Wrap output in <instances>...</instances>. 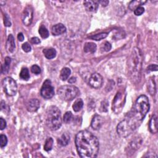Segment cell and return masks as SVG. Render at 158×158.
<instances>
[{
  "label": "cell",
  "instance_id": "1",
  "mask_svg": "<svg viewBox=\"0 0 158 158\" xmlns=\"http://www.w3.org/2000/svg\"><path fill=\"white\" fill-rule=\"evenodd\" d=\"M150 108L148 98L146 95L139 96L131 110L118 124L117 127L118 135L125 138L134 132L142 124L150 110Z\"/></svg>",
  "mask_w": 158,
  "mask_h": 158
},
{
  "label": "cell",
  "instance_id": "2",
  "mask_svg": "<svg viewBox=\"0 0 158 158\" xmlns=\"http://www.w3.org/2000/svg\"><path fill=\"white\" fill-rule=\"evenodd\" d=\"M76 146L80 157L94 158L98 156L99 149L98 139L86 130L79 132L76 135Z\"/></svg>",
  "mask_w": 158,
  "mask_h": 158
},
{
  "label": "cell",
  "instance_id": "3",
  "mask_svg": "<svg viewBox=\"0 0 158 158\" xmlns=\"http://www.w3.org/2000/svg\"><path fill=\"white\" fill-rule=\"evenodd\" d=\"M143 64V54L137 47L133 48L127 62L128 77L135 84L139 82L141 78Z\"/></svg>",
  "mask_w": 158,
  "mask_h": 158
},
{
  "label": "cell",
  "instance_id": "4",
  "mask_svg": "<svg viewBox=\"0 0 158 158\" xmlns=\"http://www.w3.org/2000/svg\"><path fill=\"white\" fill-rule=\"evenodd\" d=\"M61 113L54 106L49 107L46 111V125L51 131H57L62 125Z\"/></svg>",
  "mask_w": 158,
  "mask_h": 158
},
{
  "label": "cell",
  "instance_id": "5",
  "mask_svg": "<svg viewBox=\"0 0 158 158\" xmlns=\"http://www.w3.org/2000/svg\"><path fill=\"white\" fill-rule=\"evenodd\" d=\"M59 97L63 101H69L76 98L79 94V90L74 85H64L58 90Z\"/></svg>",
  "mask_w": 158,
  "mask_h": 158
},
{
  "label": "cell",
  "instance_id": "6",
  "mask_svg": "<svg viewBox=\"0 0 158 158\" xmlns=\"http://www.w3.org/2000/svg\"><path fill=\"white\" fill-rule=\"evenodd\" d=\"M126 93L125 90H119L117 93L113 101L112 109L114 113L119 114L122 112V111L125 106L126 101Z\"/></svg>",
  "mask_w": 158,
  "mask_h": 158
},
{
  "label": "cell",
  "instance_id": "7",
  "mask_svg": "<svg viewBox=\"0 0 158 158\" xmlns=\"http://www.w3.org/2000/svg\"><path fill=\"white\" fill-rule=\"evenodd\" d=\"M2 87L4 91L8 96H15L17 91V85L16 81L11 77H6L3 80Z\"/></svg>",
  "mask_w": 158,
  "mask_h": 158
},
{
  "label": "cell",
  "instance_id": "8",
  "mask_svg": "<svg viewBox=\"0 0 158 158\" xmlns=\"http://www.w3.org/2000/svg\"><path fill=\"white\" fill-rule=\"evenodd\" d=\"M40 94L43 98L47 99H51L54 95V89L49 79L44 82L40 90Z\"/></svg>",
  "mask_w": 158,
  "mask_h": 158
},
{
  "label": "cell",
  "instance_id": "9",
  "mask_svg": "<svg viewBox=\"0 0 158 158\" xmlns=\"http://www.w3.org/2000/svg\"><path fill=\"white\" fill-rule=\"evenodd\" d=\"M33 17V8L30 6H27L24 9V10L22 14V21L23 24L26 26L30 25L32 22Z\"/></svg>",
  "mask_w": 158,
  "mask_h": 158
},
{
  "label": "cell",
  "instance_id": "10",
  "mask_svg": "<svg viewBox=\"0 0 158 158\" xmlns=\"http://www.w3.org/2000/svg\"><path fill=\"white\" fill-rule=\"evenodd\" d=\"M103 79L98 73H93L89 79V85L93 88L98 89L103 85Z\"/></svg>",
  "mask_w": 158,
  "mask_h": 158
},
{
  "label": "cell",
  "instance_id": "11",
  "mask_svg": "<svg viewBox=\"0 0 158 158\" xmlns=\"http://www.w3.org/2000/svg\"><path fill=\"white\" fill-rule=\"evenodd\" d=\"M40 103L39 99H37L36 98H33L30 99L28 103H27L26 108L28 111L31 113L36 112V111L38 110L40 108Z\"/></svg>",
  "mask_w": 158,
  "mask_h": 158
},
{
  "label": "cell",
  "instance_id": "12",
  "mask_svg": "<svg viewBox=\"0 0 158 158\" xmlns=\"http://www.w3.org/2000/svg\"><path fill=\"white\" fill-rule=\"evenodd\" d=\"M66 32V28L62 24L54 25L51 29V33L53 35L58 36L62 35Z\"/></svg>",
  "mask_w": 158,
  "mask_h": 158
},
{
  "label": "cell",
  "instance_id": "13",
  "mask_svg": "<svg viewBox=\"0 0 158 158\" xmlns=\"http://www.w3.org/2000/svg\"><path fill=\"white\" fill-rule=\"evenodd\" d=\"M103 125V119L99 115H95L93 118L91 123L92 128L95 131L99 130Z\"/></svg>",
  "mask_w": 158,
  "mask_h": 158
},
{
  "label": "cell",
  "instance_id": "14",
  "mask_svg": "<svg viewBox=\"0 0 158 158\" xmlns=\"http://www.w3.org/2000/svg\"><path fill=\"white\" fill-rule=\"evenodd\" d=\"M83 4H84L87 11L90 12H94L97 10L99 3L98 1H96L88 0V1H85L83 2Z\"/></svg>",
  "mask_w": 158,
  "mask_h": 158
},
{
  "label": "cell",
  "instance_id": "15",
  "mask_svg": "<svg viewBox=\"0 0 158 158\" xmlns=\"http://www.w3.org/2000/svg\"><path fill=\"white\" fill-rule=\"evenodd\" d=\"M16 48V44L13 35H9L8 36L7 40L6 42V49L9 53H13Z\"/></svg>",
  "mask_w": 158,
  "mask_h": 158
},
{
  "label": "cell",
  "instance_id": "16",
  "mask_svg": "<svg viewBox=\"0 0 158 158\" xmlns=\"http://www.w3.org/2000/svg\"><path fill=\"white\" fill-rule=\"evenodd\" d=\"M149 129L150 131L153 134H155L157 132V117L156 115H154L150 120L149 122Z\"/></svg>",
  "mask_w": 158,
  "mask_h": 158
},
{
  "label": "cell",
  "instance_id": "17",
  "mask_svg": "<svg viewBox=\"0 0 158 158\" xmlns=\"http://www.w3.org/2000/svg\"><path fill=\"white\" fill-rule=\"evenodd\" d=\"M70 135L68 133H64L58 140V143L62 146H67L70 142Z\"/></svg>",
  "mask_w": 158,
  "mask_h": 158
},
{
  "label": "cell",
  "instance_id": "18",
  "mask_svg": "<svg viewBox=\"0 0 158 158\" xmlns=\"http://www.w3.org/2000/svg\"><path fill=\"white\" fill-rule=\"evenodd\" d=\"M96 45L92 42L86 43L83 47L84 51L87 53H94L96 50Z\"/></svg>",
  "mask_w": 158,
  "mask_h": 158
},
{
  "label": "cell",
  "instance_id": "19",
  "mask_svg": "<svg viewBox=\"0 0 158 158\" xmlns=\"http://www.w3.org/2000/svg\"><path fill=\"white\" fill-rule=\"evenodd\" d=\"M43 52L45 58L48 59H53L56 57V51L54 48L44 49Z\"/></svg>",
  "mask_w": 158,
  "mask_h": 158
},
{
  "label": "cell",
  "instance_id": "20",
  "mask_svg": "<svg viewBox=\"0 0 158 158\" xmlns=\"http://www.w3.org/2000/svg\"><path fill=\"white\" fill-rule=\"evenodd\" d=\"M146 3V1H140V0H135V1H132L131 3H129L128 7L132 11H135V9L141 6L142 5H143Z\"/></svg>",
  "mask_w": 158,
  "mask_h": 158
},
{
  "label": "cell",
  "instance_id": "21",
  "mask_svg": "<svg viewBox=\"0 0 158 158\" xmlns=\"http://www.w3.org/2000/svg\"><path fill=\"white\" fill-rule=\"evenodd\" d=\"M11 62V59L9 57H6L4 60V64L2 65L1 67V72L2 73L6 74L9 72V68H10V64Z\"/></svg>",
  "mask_w": 158,
  "mask_h": 158
},
{
  "label": "cell",
  "instance_id": "22",
  "mask_svg": "<svg viewBox=\"0 0 158 158\" xmlns=\"http://www.w3.org/2000/svg\"><path fill=\"white\" fill-rule=\"evenodd\" d=\"M70 73H71V70L69 68H64L61 71L60 78L63 81L66 80L67 79H68L70 75Z\"/></svg>",
  "mask_w": 158,
  "mask_h": 158
},
{
  "label": "cell",
  "instance_id": "23",
  "mask_svg": "<svg viewBox=\"0 0 158 158\" xmlns=\"http://www.w3.org/2000/svg\"><path fill=\"white\" fill-rule=\"evenodd\" d=\"M148 90L149 91L151 95H154L156 91V83L154 80L153 79H151L148 83Z\"/></svg>",
  "mask_w": 158,
  "mask_h": 158
},
{
  "label": "cell",
  "instance_id": "24",
  "mask_svg": "<svg viewBox=\"0 0 158 158\" xmlns=\"http://www.w3.org/2000/svg\"><path fill=\"white\" fill-rule=\"evenodd\" d=\"M83 106V102L82 99H78L75 101V103L73 105V109L75 112H79Z\"/></svg>",
  "mask_w": 158,
  "mask_h": 158
},
{
  "label": "cell",
  "instance_id": "25",
  "mask_svg": "<svg viewBox=\"0 0 158 158\" xmlns=\"http://www.w3.org/2000/svg\"><path fill=\"white\" fill-rule=\"evenodd\" d=\"M53 138L51 137L48 138L46 140V142H45V143L44 145V150L46 151H51L52 149V148H53Z\"/></svg>",
  "mask_w": 158,
  "mask_h": 158
},
{
  "label": "cell",
  "instance_id": "26",
  "mask_svg": "<svg viewBox=\"0 0 158 158\" xmlns=\"http://www.w3.org/2000/svg\"><path fill=\"white\" fill-rule=\"evenodd\" d=\"M19 76H20L21 79L24 80H29L30 79V74H29V69L26 68H22L21 71Z\"/></svg>",
  "mask_w": 158,
  "mask_h": 158
},
{
  "label": "cell",
  "instance_id": "27",
  "mask_svg": "<svg viewBox=\"0 0 158 158\" xmlns=\"http://www.w3.org/2000/svg\"><path fill=\"white\" fill-rule=\"evenodd\" d=\"M108 33L103 32V33H100L99 34L95 35L93 36H91L89 37V38L90 39L94 40H96V41H99V40H101L106 39V37L108 36Z\"/></svg>",
  "mask_w": 158,
  "mask_h": 158
},
{
  "label": "cell",
  "instance_id": "28",
  "mask_svg": "<svg viewBox=\"0 0 158 158\" xmlns=\"http://www.w3.org/2000/svg\"><path fill=\"white\" fill-rule=\"evenodd\" d=\"M39 33H40V36L42 37L43 39H46V38H48V37L49 36V32H48V30L43 25H42L39 28Z\"/></svg>",
  "mask_w": 158,
  "mask_h": 158
},
{
  "label": "cell",
  "instance_id": "29",
  "mask_svg": "<svg viewBox=\"0 0 158 158\" xmlns=\"http://www.w3.org/2000/svg\"><path fill=\"white\" fill-rule=\"evenodd\" d=\"M72 119V114L71 112H70V111H68V112H66V114H64L63 117V120L66 124H68L71 121Z\"/></svg>",
  "mask_w": 158,
  "mask_h": 158
},
{
  "label": "cell",
  "instance_id": "30",
  "mask_svg": "<svg viewBox=\"0 0 158 158\" xmlns=\"http://www.w3.org/2000/svg\"><path fill=\"white\" fill-rule=\"evenodd\" d=\"M111 48H112V46H111V43H109L108 42H105L104 43L102 44L101 46V49L105 52L109 51L111 50Z\"/></svg>",
  "mask_w": 158,
  "mask_h": 158
},
{
  "label": "cell",
  "instance_id": "31",
  "mask_svg": "<svg viewBox=\"0 0 158 158\" xmlns=\"http://www.w3.org/2000/svg\"><path fill=\"white\" fill-rule=\"evenodd\" d=\"M7 143V138L6 136L4 135H1L0 136V146L1 148H4L6 146Z\"/></svg>",
  "mask_w": 158,
  "mask_h": 158
},
{
  "label": "cell",
  "instance_id": "32",
  "mask_svg": "<svg viewBox=\"0 0 158 158\" xmlns=\"http://www.w3.org/2000/svg\"><path fill=\"white\" fill-rule=\"evenodd\" d=\"M22 50L26 52V53H29L32 50V47H31V46L30 45L29 43H27V42H25L22 45Z\"/></svg>",
  "mask_w": 158,
  "mask_h": 158
},
{
  "label": "cell",
  "instance_id": "33",
  "mask_svg": "<svg viewBox=\"0 0 158 158\" xmlns=\"http://www.w3.org/2000/svg\"><path fill=\"white\" fill-rule=\"evenodd\" d=\"M31 71L32 73L38 75V74H40L41 73V69L37 65H33L31 68Z\"/></svg>",
  "mask_w": 158,
  "mask_h": 158
},
{
  "label": "cell",
  "instance_id": "34",
  "mask_svg": "<svg viewBox=\"0 0 158 158\" xmlns=\"http://www.w3.org/2000/svg\"><path fill=\"white\" fill-rule=\"evenodd\" d=\"M145 12V9L142 6H140L137 7L134 11V14L136 16H141Z\"/></svg>",
  "mask_w": 158,
  "mask_h": 158
},
{
  "label": "cell",
  "instance_id": "35",
  "mask_svg": "<svg viewBox=\"0 0 158 158\" xmlns=\"http://www.w3.org/2000/svg\"><path fill=\"white\" fill-rule=\"evenodd\" d=\"M108 108V103L106 100H105L101 103V109L103 112H107Z\"/></svg>",
  "mask_w": 158,
  "mask_h": 158
},
{
  "label": "cell",
  "instance_id": "36",
  "mask_svg": "<svg viewBox=\"0 0 158 158\" xmlns=\"http://www.w3.org/2000/svg\"><path fill=\"white\" fill-rule=\"evenodd\" d=\"M4 25L6 27H11V22L10 21V19H9L7 14H4Z\"/></svg>",
  "mask_w": 158,
  "mask_h": 158
},
{
  "label": "cell",
  "instance_id": "37",
  "mask_svg": "<svg viewBox=\"0 0 158 158\" xmlns=\"http://www.w3.org/2000/svg\"><path fill=\"white\" fill-rule=\"evenodd\" d=\"M147 70H149V71H157V65L151 64L147 68Z\"/></svg>",
  "mask_w": 158,
  "mask_h": 158
},
{
  "label": "cell",
  "instance_id": "38",
  "mask_svg": "<svg viewBox=\"0 0 158 158\" xmlns=\"http://www.w3.org/2000/svg\"><path fill=\"white\" fill-rule=\"evenodd\" d=\"M6 127V122L3 118H1L0 119V128H1V130H3Z\"/></svg>",
  "mask_w": 158,
  "mask_h": 158
},
{
  "label": "cell",
  "instance_id": "39",
  "mask_svg": "<svg viewBox=\"0 0 158 158\" xmlns=\"http://www.w3.org/2000/svg\"><path fill=\"white\" fill-rule=\"evenodd\" d=\"M30 42L32 44H39L40 43V40L39 38H37V37H33L30 39Z\"/></svg>",
  "mask_w": 158,
  "mask_h": 158
},
{
  "label": "cell",
  "instance_id": "40",
  "mask_svg": "<svg viewBox=\"0 0 158 158\" xmlns=\"http://www.w3.org/2000/svg\"><path fill=\"white\" fill-rule=\"evenodd\" d=\"M98 2L99 4H101L102 6H105V7L108 6L109 3V1H107V0H104V1H103H103H98Z\"/></svg>",
  "mask_w": 158,
  "mask_h": 158
},
{
  "label": "cell",
  "instance_id": "41",
  "mask_svg": "<svg viewBox=\"0 0 158 158\" xmlns=\"http://www.w3.org/2000/svg\"><path fill=\"white\" fill-rule=\"evenodd\" d=\"M17 39L19 40V41H20V42H22L24 41V36L23 35L22 33H19L17 35Z\"/></svg>",
  "mask_w": 158,
  "mask_h": 158
},
{
  "label": "cell",
  "instance_id": "42",
  "mask_svg": "<svg viewBox=\"0 0 158 158\" xmlns=\"http://www.w3.org/2000/svg\"><path fill=\"white\" fill-rule=\"evenodd\" d=\"M6 109V103L4 101H1V111H4V112H5Z\"/></svg>",
  "mask_w": 158,
  "mask_h": 158
},
{
  "label": "cell",
  "instance_id": "43",
  "mask_svg": "<svg viewBox=\"0 0 158 158\" xmlns=\"http://www.w3.org/2000/svg\"><path fill=\"white\" fill-rule=\"evenodd\" d=\"M76 82V78L74 77H71L70 79H69V83H74Z\"/></svg>",
  "mask_w": 158,
  "mask_h": 158
}]
</instances>
